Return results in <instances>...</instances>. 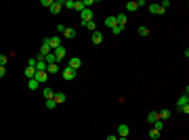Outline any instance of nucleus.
I'll use <instances>...</instances> for the list:
<instances>
[{
    "label": "nucleus",
    "mask_w": 189,
    "mask_h": 140,
    "mask_svg": "<svg viewBox=\"0 0 189 140\" xmlns=\"http://www.w3.org/2000/svg\"><path fill=\"white\" fill-rule=\"evenodd\" d=\"M53 2H55V0H42V6H48V9H50V6H53Z\"/></svg>",
    "instance_id": "obj_34"
},
{
    "label": "nucleus",
    "mask_w": 189,
    "mask_h": 140,
    "mask_svg": "<svg viewBox=\"0 0 189 140\" xmlns=\"http://www.w3.org/2000/svg\"><path fill=\"white\" fill-rule=\"evenodd\" d=\"M80 19H82V23H86V21H93V11H90V9H84V11L80 13Z\"/></svg>",
    "instance_id": "obj_7"
},
{
    "label": "nucleus",
    "mask_w": 189,
    "mask_h": 140,
    "mask_svg": "<svg viewBox=\"0 0 189 140\" xmlns=\"http://www.w3.org/2000/svg\"><path fill=\"white\" fill-rule=\"evenodd\" d=\"M53 100H55L57 105H61V103H65V94H63V92H55V96H53Z\"/></svg>",
    "instance_id": "obj_14"
},
{
    "label": "nucleus",
    "mask_w": 189,
    "mask_h": 140,
    "mask_svg": "<svg viewBox=\"0 0 189 140\" xmlns=\"http://www.w3.org/2000/svg\"><path fill=\"white\" fill-rule=\"evenodd\" d=\"M53 52H55V57H57V61H61V59H65V48H63V46L55 48Z\"/></svg>",
    "instance_id": "obj_12"
},
{
    "label": "nucleus",
    "mask_w": 189,
    "mask_h": 140,
    "mask_svg": "<svg viewBox=\"0 0 189 140\" xmlns=\"http://www.w3.org/2000/svg\"><path fill=\"white\" fill-rule=\"evenodd\" d=\"M42 42H44V44H48V46H50V50H55V48H59V46H61V38H59V36H53V38H44Z\"/></svg>",
    "instance_id": "obj_1"
},
{
    "label": "nucleus",
    "mask_w": 189,
    "mask_h": 140,
    "mask_svg": "<svg viewBox=\"0 0 189 140\" xmlns=\"http://www.w3.org/2000/svg\"><path fill=\"white\" fill-rule=\"evenodd\" d=\"M118 134H120V138H128L130 128L126 126V123H120V126H118Z\"/></svg>",
    "instance_id": "obj_4"
},
{
    "label": "nucleus",
    "mask_w": 189,
    "mask_h": 140,
    "mask_svg": "<svg viewBox=\"0 0 189 140\" xmlns=\"http://www.w3.org/2000/svg\"><path fill=\"white\" fill-rule=\"evenodd\" d=\"M139 36H149V29L147 27H139Z\"/></svg>",
    "instance_id": "obj_30"
},
{
    "label": "nucleus",
    "mask_w": 189,
    "mask_h": 140,
    "mask_svg": "<svg viewBox=\"0 0 189 140\" xmlns=\"http://www.w3.org/2000/svg\"><path fill=\"white\" fill-rule=\"evenodd\" d=\"M82 2H84V9H88V6H93V4H95V0H82Z\"/></svg>",
    "instance_id": "obj_35"
},
{
    "label": "nucleus",
    "mask_w": 189,
    "mask_h": 140,
    "mask_svg": "<svg viewBox=\"0 0 189 140\" xmlns=\"http://www.w3.org/2000/svg\"><path fill=\"white\" fill-rule=\"evenodd\" d=\"M116 23H118L120 27H124V25H126V13H118V17H116Z\"/></svg>",
    "instance_id": "obj_11"
},
{
    "label": "nucleus",
    "mask_w": 189,
    "mask_h": 140,
    "mask_svg": "<svg viewBox=\"0 0 189 140\" xmlns=\"http://www.w3.org/2000/svg\"><path fill=\"white\" fill-rule=\"evenodd\" d=\"M36 71H46V63H44V59H42V57L36 59Z\"/></svg>",
    "instance_id": "obj_9"
},
{
    "label": "nucleus",
    "mask_w": 189,
    "mask_h": 140,
    "mask_svg": "<svg viewBox=\"0 0 189 140\" xmlns=\"http://www.w3.org/2000/svg\"><path fill=\"white\" fill-rule=\"evenodd\" d=\"M23 73H25V78H27V80H34V75H36V69H34V67H27V69H25Z\"/></svg>",
    "instance_id": "obj_20"
},
{
    "label": "nucleus",
    "mask_w": 189,
    "mask_h": 140,
    "mask_svg": "<svg viewBox=\"0 0 189 140\" xmlns=\"http://www.w3.org/2000/svg\"><path fill=\"white\" fill-rule=\"evenodd\" d=\"M50 52H53V50H50V46L42 42V46H40V57H46V55H50Z\"/></svg>",
    "instance_id": "obj_13"
},
{
    "label": "nucleus",
    "mask_w": 189,
    "mask_h": 140,
    "mask_svg": "<svg viewBox=\"0 0 189 140\" xmlns=\"http://www.w3.org/2000/svg\"><path fill=\"white\" fill-rule=\"evenodd\" d=\"M63 38H65V40H67V38H76V29L65 27V29H63Z\"/></svg>",
    "instance_id": "obj_15"
},
{
    "label": "nucleus",
    "mask_w": 189,
    "mask_h": 140,
    "mask_svg": "<svg viewBox=\"0 0 189 140\" xmlns=\"http://www.w3.org/2000/svg\"><path fill=\"white\" fill-rule=\"evenodd\" d=\"M46 73H59V65L53 63V65H46Z\"/></svg>",
    "instance_id": "obj_21"
},
{
    "label": "nucleus",
    "mask_w": 189,
    "mask_h": 140,
    "mask_svg": "<svg viewBox=\"0 0 189 140\" xmlns=\"http://www.w3.org/2000/svg\"><path fill=\"white\" fill-rule=\"evenodd\" d=\"M105 25H107V27H116V25H118V23H116V17H114V15H109V17L105 19Z\"/></svg>",
    "instance_id": "obj_19"
},
{
    "label": "nucleus",
    "mask_w": 189,
    "mask_h": 140,
    "mask_svg": "<svg viewBox=\"0 0 189 140\" xmlns=\"http://www.w3.org/2000/svg\"><path fill=\"white\" fill-rule=\"evenodd\" d=\"M34 80H36V82H38V84H44V82H46V80H48V73H46V71H36Z\"/></svg>",
    "instance_id": "obj_5"
},
{
    "label": "nucleus",
    "mask_w": 189,
    "mask_h": 140,
    "mask_svg": "<svg viewBox=\"0 0 189 140\" xmlns=\"http://www.w3.org/2000/svg\"><path fill=\"white\" fill-rule=\"evenodd\" d=\"M74 9L82 13V11H84V2H82V0H80V2H74Z\"/></svg>",
    "instance_id": "obj_28"
},
{
    "label": "nucleus",
    "mask_w": 189,
    "mask_h": 140,
    "mask_svg": "<svg viewBox=\"0 0 189 140\" xmlns=\"http://www.w3.org/2000/svg\"><path fill=\"white\" fill-rule=\"evenodd\" d=\"M6 61H9V57H4V55H0V67H4V65H6Z\"/></svg>",
    "instance_id": "obj_32"
},
{
    "label": "nucleus",
    "mask_w": 189,
    "mask_h": 140,
    "mask_svg": "<svg viewBox=\"0 0 189 140\" xmlns=\"http://www.w3.org/2000/svg\"><path fill=\"white\" fill-rule=\"evenodd\" d=\"M27 67H34V69H36V59H34V57L27 61Z\"/></svg>",
    "instance_id": "obj_36"
},
{
    "label": "nucleus",
    "mask_w": 189,
    "mask_h": 140,
    "mask_svg": "<svg viewBox=\"0 0 189 140\" xmlns=\"http://www.w3.org/2000/svg\"><path fill=\"white\" fill-rule=\"evenodd\" d=\"M158 119H160V117H158V111H149V113H147V121H149V123H154Z\"/></svg>",
    "instance_id": "obj_18"
},
{
    "label": "nucleus",
    "mask_w": 189,
    "mask_h": 140,
    "mask_svg": "<svg viewBox=\"0 0 189 140\" xmlns=\"http://www.w3.org/2000/svg\"><path fill=\"white\" fill-rule=\"evenodd\" d=\"M61 6H63V0H55V2H53V6H50V13H53V15H57V13L61 11Z\"/></svg>",
    "instance_id": "obj_10"
},
{
    "label": "nucleus",
    "mask_w": 189,
    "mask_h": 140,
    "mask_svg": "<svg viewBox=\"0 0 189 140\" xmlns=\"http://www.w3.org/2000/svg\"><path fill=\"white\" fill-rule=\"evenodd\" d=\"M61 78H63L65 82H70V80H74V78H76V71L70 69V67H65V69L61 71Z\"/></svg>",
    "instance_id": "obj_3"
},
{
    "label": "nucleus",
    "mask_w": 189,
    "mask_h": 140,
    "mask_svg": "<svg viewBox=\"0 0 189 140\" xmlns=\"http://www.w3.org/2000/svg\"><path fill=\"white\" fill-rule=\"evenodd\" d=\"M63 6H67V9H74V0H63Z\"/></svg>",
    "instance_id": "obj_31"
},
{
    "label": "nucleus",
    "mask_w": 189,
    "mask_h": 140,
    "mask_svg": "<svg viewBox=\"0 0 189 140\" xmlns=\"http://www.w3.org/2000/svg\"><path fill=\"white\" fill-rule=\"evenodd\" d=\"M149 13H151V15H164L166 11L160 6V4H149Z\"/></svg>",
    "instance_id": "obj_8"
},
{
    "label": "nucleus",
    "mask_w": 189,
    "mask_h": 140,
    "mask_svg": "<svg viewBox=\"0 0 189 140\" xmlns=\"http://www.w3.org/2000/svg\"><path fill=\"white\" fill-rule=\"evenodd\" d=\"M124 9H126V13H135L139 6H137V2H126V4H124Z\"/></svg>",
    "instance_id": "obj_16"
},
{
    "label": "nucleus",
    "mask_w": 189,
    "mask_h": 140,
    "mask_svg": "<svg viewBox=\"0 0 189 140\" xmlns=\"http://www.w3.org/2000/svg\"><path fill=\"white\" fill-rule=\"evenodd\" d=\"M149 138H151V140H158V138H160V132L151 128V130H149Z\"/></svg>",
    "instance_id": "obj_27"
},
{
    "label": "nucleus",
    "mask_w": 189,
    "mask_h": 140,
    "mask_svg": "<svg viewBox=\"0 0 189 140\" xmlns=\"http://www.w3.org/2000/svg\"><path fill=\"white\" fill-rule=\"evenodd\" d=\"M80 65H82V61H80V59H76V57H71L70 63H67V67H70V69H74V71L80 69Z\"/></svg>",
    "instance_id": "obj_6"
},
{
    "label": "nucleus",
    "mask_w": 189,
    "mask_h": 140,
    "mask_svg": "<svg viewBox=\"0 0 189 140\" xmlns=\"http://www.w3.org/2000/svg\"><path fill=\"white\" fill-rule=\"evenodd\" d=\"M86 29H90V32H97V23L95 21H86V23H82Z\"/></svg>",
    "instance_id": "obj_24"
},
{
    "label": "nucleus",
    "mask_w": 189,
    "mask_h": 140,
    "mask_svg": "<svg viewBox=\"0 0 189 140\" xmlns=\"http://www.w3.org/2000/svg\"><path fill=\"white\" fill-rule=\"evenodd\" d=\"M27 88H30V90H38V88H40V84L36 82V80H30V82H27Z\"/></svg>",
    "instance_id": "obj_25"
},
{
    "label": "nucleus",
    "mask_w": 189,
    "mask_h": 140,
    "mask_svg": "<svg viewBox=\"0 0 189 140\" xmlns=\"http://www.w3.org/2000/svg\"><path fill=\"white\" fill-rule=\"evenodd\" d=\"M42 94H44V98H53V96H55V90H50V88H44V90H42Z\"/></svg>",
    "instance_id": "obj_23"
},
{
    "label": "nucleus",
    "mask_w": 189,
    "mask_h": 140,
    "mask_svg": "<svg viewBox=\"0 0 189 140\" xmlns=\"http://www.w3.org/2000/svg\"><path fill=\"white\" fill-rule=\"evenodd\" d=\"M46 107H48V109H55V107H57V103H55L53 98H48V100H46Z\"/></svg>",
    "instance_id": "obj_29"
},
{
    "label": "nucleus",
    "mask_w": 189,
    "mask_h": 140,
    "mask_svg": "<svg viewBox=\"0 0 189 140\" xmlns=\"http://www.w3.org/2000/svg\"><path fill=\"white\" fill-rule=\"evenodd\" d=\"M105 140H118V136H107Z\"/></svg>",
    "instance_id": "obj_38"
},
{
    "label": "nucleus",
    "mask_w": 189,
    "mask_h": 140,
    "mask_svg": "<svg viewBox=\"0 0 189 140\" xmlns=\"http://www.w3.org/2000/svg\"><path fill=\"white\" fill-rule=\"evenodd\" d=\"M122 29H124V27H120V25H116V27H111V32H114L116 36H118V34H122Z\"/></svg>",
    "instance_id": "obj_33"
},
{
    "label": "nucleus",
    "mask_w": 189,
    "mask_h": 140,
    "mask_svg": "<svg viewBox=\"0 0 189 140\" xmlns=\"http://www.w3.org/2000/svg\"><path fill=\"white\" fill-rule=\"evenodd\" d=\"M103 42V36L101 32H93V44H101Z\"/></svg>",
    "instance_id": "obj_17"
},
{
    "label": "nucleus",
    "mask_w": 189,
    "mask_h": 140,
    "mask_svg": "<svg viewBox=\"0 0 189 140\" xmlns=\"http://www.w3.org/2000/svg\"><path fill=\"white\" fill-rule=\"evenodd\" d=\"M118 140H128V138H118Z\"/></svg>",
    "instance_id": "obj_39"
},
{
    "label": "nucleus",
    "mask_w": 189,
    "mask_h": 140,
    "mask_svg": "<svg viewBox=\"0 0 189 140\" xmlns=\"http://www.w3.org/2000/svg\"><path fill=\"white\" fill-rule=\"evenodd\" d=\"M158 117L164 121V119H168V117H170V111H168V109H162V111H158Z\"/></svg>",
    "instance_id": "obj_22"
},
{
    "label": "nucleus",
    "mask_w": 189,
    "mask_h": 140,
    "mask_svg": "<svg viewBox=\"0 0 189 140\" xmlns=\"http://www.w3.org/2000/svg\"><path fill=\"white\" fill-rule=\"evenodd\" d=\"M4 75H6V69H4V67H0V78H4Z\"/></svg>",
    "instance_id": "obj_37"
},
{
    "label": "nucleus",
    "mask_w": 189,
    "mask_h": 140,
    "mask_svg": "<svg viewBox=\"0 0 189 140\" xmlns=\"http://www.w3.org/2000/svg\"><path fill=\"white\" fill-rule=\"evenodd\" d=\"M179 111L181 113H189V98H187V94H183L181 98H179Z\"/></svg>",
    "instance_id": "obj_2"
},
{
    "label": "nucleus",
    "mask_w": 189,
    "mask_h": 140,
    "mask_svg": "<svg viewBox=\"0 0 189 140\" xmlns=\"http://www.w3.org/2000/svg\"><path fill=\"white\" fill-rule=\"evenodd\" d=\"M162 128H164V121H162V119H158V121H154V130H158V132H162Z\"/></svg>",
    "instance_id": "obj_26"
}]
</instances>
